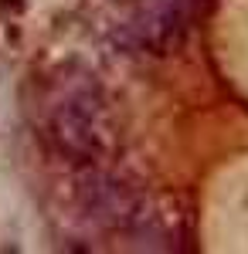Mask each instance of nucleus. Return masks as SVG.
<instances>
[{
	"instance_id": "1",
	"label": "nucleus",
	"mask_w": 248,
	"mask_h": 254,
	"mask_svg": "<svg viewBox=\"0 0 248 254\" xmlns=\"http://www.w3.org/2000/svg\"><path fill=\"white\" fill-rule=\"evenodd\" d=\"M44 132L72 163H96L102 153V92L89 71H58L44 98Z\"/></svg>"
},
{
	"instance_id": "5",
	"label": "nucleus",
	"mask_w": 248,
	"mask_h": 254,
	"mask_svg": "<svg viewBox=\"0 0 248 254\" xmlns=\"http://www.w3.org/2000/svg\"><path fill=\"white\" fill-rule=\"evenodd\" d=\"M0 7H3V10H14V14H17V10H24V0H0Z\"/></svg>"
},
{
	"instance_id": "4",
	"label": "nucleus",
	"mask_w": 248,
	"mask_h": 254,
	"mask_svg": "<svg viewBox=\"0 0 248 254\" xmlns=\"http://www.w3.org/2000/svg\"><path fill=\"white\" fill-rule=\"evenodd\" d=\"M123 234L129 237V248L136 251H184L187 248V214L177 207L170 193L139 200L133 220Z\"/></svg>"
},
{
	"instance_id": "3",
	"label": "nucleus",
	"mask_w": 248,
	"mask_h": 254,
	"mask_svg": "<svg viewBox=\"0 0 248 254\" xmlns=\"http://www.w3.org/2000/svg\"><path fill=\"white\" fill-rule=\"evenodd\" d=\"M139 200H143V190L133 180L119 176L116 170H102L96 163H85V173L78 180V203H82V214L92 224L106 227V231H126Z\"/></svg>"
},
{
	"instance_id": "2",
	"label": "nucleus",
	"mask_w": 248,
	"mask_h": 254,
	"mask_svg": "<svg viewBox=\"0 0 248 254\" xmlns=\"http://www.w3.org/2000/svg\"><path fill=\"white\" fill-rule=\"evenodd\" d=\"M208 0H129L113 27V38L126 51H150L167 55L173 51L194 20L204 14Z\"/></svg>"
}]
</instances>
